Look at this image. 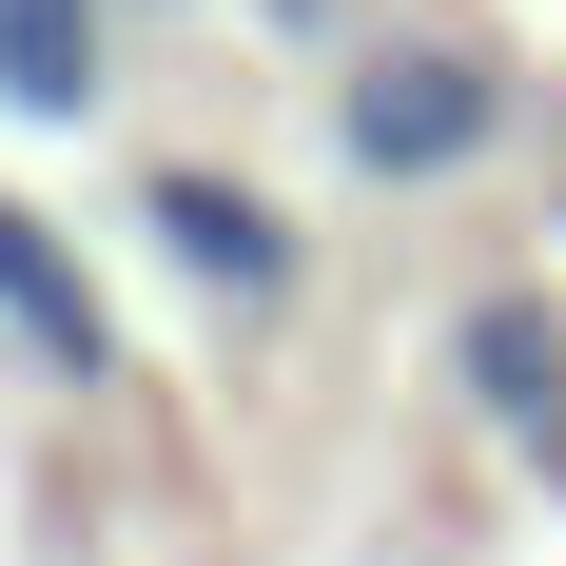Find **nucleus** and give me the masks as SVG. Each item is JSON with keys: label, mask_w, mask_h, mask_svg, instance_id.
Segmentation results:
<instances>
[{"label": "nucleus", "mask_w": 566, "mask_h": 566, "mask_svg": "<svg viewBox=\"0 0 566 566\" xmlns=\"http://www.w3.org/2000/svg\"><path fill=\"white\" fill-rule=\"evenodd\" d=\"M0 352L40 371V391H117L137 352H117V293L78 274V234L40 216V196H0Z\"/></svg>", "instance_id": "7ed1b4c3"}, {"label": "nucleus", "mask_w": 566, "mask_h": 566, "mask_svg": "<svg viewBox=\"0 0 566 566\" xmlns=\"http://www.w3.org/2000/svg\"><path fill=\"white\" fill-rule=\"evenodd\" d=\"M117 20H137V0H0V117L98 137L117 117Z\"/></svg>", "instance_id": "39448f33"}, {"label": "nucleus", "mask_w": 566, "mask_h": 566, "mask_svg": "<svg viewBox=\"0 0 566 566\" xmlns=\"http://www.w3.org/2000/svg\"><path fill=\"white\" fill-rule=\"evenodd\" d=\"M547 234H566V196H547Z\"/></svg>", "instance_id": "423d86ee"}, {"label": "nucleus", "mask_w": 566, "mask_h": 566, "mask_svg": "<svg viewBox=\"0 0 566 566\" xmlns=\"http://www.w3.org/2000/svg\"><path fill=\"white\" fill-rule=\"evenodd\" d=\"M450 391L566 489V313H547V293H469V313H450Z\"/></svg>", "instance_id": "20e7f679"}, {"label": "nucleus", "mask_w": 566, "mask_h": 566, "mask_svg": "<svg viewBox=\"0 0 566 566\" xmlns=\"http://www.w3.org/2000/svg\"><path fill=\"white\" fill-rule=\"evenodd\" d=\"M509 117H527V78L489 40H430V20L333 59V176H352V196H450Z\"/></svg>", "instance_id": "f257e3e1"}, {"label": "nucleus", "mask_w": 566, "mask_h": 566, "mask_svg": "<svg viewBox=\"0 0 566 566\" xmlns=\"http://www.w3.org/2000/svg\"><path fill=\"white\" fill-rule=\"evenodd\" d=\"M137 234H157L176 274L216 293V313H254V333H274L293 293H313V234H293L254 176H216V157H157V176H137Z\"/></svg>", "instance_id": "f03ea898"}]
</instances>
